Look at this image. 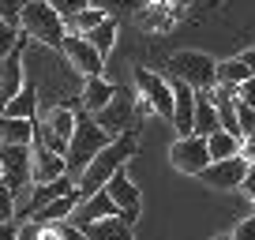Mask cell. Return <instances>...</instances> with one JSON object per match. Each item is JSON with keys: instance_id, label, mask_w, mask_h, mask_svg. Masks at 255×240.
I'll use <instances>...</instances> for the list:
<instances>
[{"instance_id": "f35d334b", "label": "cell", "mask_w": 255, "mask_h": 240, "mask_svg": "<svg viewBox=\"0 0 255 240\" xmlns=\"http://www.w3.org/2000/svg\"><path fill=\"white\" fill-rule=\"evenodd\" d=\"M0 180H4V169H0Z\"/></svg>"}, {"instance_id": "30bf717a", "label": "cell", "mask_w": 255, "mask_h": 240, "mask_svg": "<svg viewBox=\"0 0 255 240\" xmlns=\"http://www.w3.org/2000/svg\"><path fill=\"white\" fill-rule=\"evenodd\" d=\"M60 53H64V60L72 64V72H79L83 79H90V75H102V68H105V56L98 53V49L90 45L83 34H64Z\"/></svg>"}, {"instance_id": "d590c367", "label": "cell", "mask_w": 255, "mask_h": 240, "mask_svg": "<svg viewBox=\"0 0 255 240\" xmlns=\"http://www.w3.org/2000/svg\"><path fill=\"white\" fill-rule=\"evenodd\" d=\"M240 188H244V192L255 199V173H252V169H248V176H244V184H240Z\"/></svg>"}, {"instance_id": "4dcf8cb0", "label": "cell", "mask_w": 255, "mask_h": 240, "mask_svg": "<svg viewBox=\"0 0 255 240\" xmlns=\"http://www.w3.org/2000/svg\"><path fill=\"white\" fill-rule=\"evenodd\" d=\"M237 102L248 105V109H255V75H252V79H244V83L237 87Z\"/></svg>"}, {"instance_id": "8d00e7d4", "label": "cell", "mask_w": 255, "mask_h": 240, "mask_svg": "<svg viewBox=\"0 0 255 240\" xmlns=\"http://www.w3.org/2000/svg\"><path fill=\"white\" fill-rule=\"evenodd\" d=\"M120 0H90V8H102V11H109V8H117Z\"/></svg>"}, {"instance_id": "44dd1931", "label": "cell", "mask_w": 255, "mask_h": 240, "mask_svg": "<svg viewBox=\"0 0 255 240\" xmlns=\"http://www.w3.org/2000/svg\"><path fill=\"white\" fill-rule=\"evenodd\" d=\"M75 207H79V192H68V195H60V199L45 203V207H41L38 214L30 218V222H38V225H49V222H68Z\"/></svg>"}, {"instance_id": "6da1fadb", "label": "cell", "mask_w": 255, "mask_h": 240, "mask_svg": "<svg viewBox=\"0 0 255 240\" xmlns=\"http://www.w3.org/2000/svg\"><path fill=\"white\" fill-rule=\"evenodd\" d=\"M135 150H139V135H135V131L113 135L109 143H105L102 150L90 158V165L83 169L79 176H75V192H79V199H87V195L102 192L105 180H109L113 173H120V169L128 165V158H135Z\"/></svg>"}, {"instance_id": "f1b7e54d", "label": "cell", "mask_w": 255, "mask_h": 240, "mask_svg": "<svg viewBox=\"0 0 255 240\" xmlns=\"http://www.w3.org/2000/svg\"><path fill=\"white\" fill-rule=\"evenodd\" d=\"M4 222H15V195L0 184V225Z\"/></svg>"}, {"instance_id": "f546056e", "label": "cell", "mask_w": 255, "mask_h": 240, "mask_svg": "<svg viewBox=\"0 0 255 240\" xmlns=\"http://www.w3.org/2000/svg\"><path fill=\"white\" fill-rule=\"evenodd\" d=\"M19 11H23V0H0V19L8 26H19Z\"/></svg>"}, {"instance_id": "1f68e13d", "label": "cell", "mask_w": 255, "mask_h": 240, "mask_svg": "<svg viewBox=\"0 0 255 240\" xmlns=\"http://www.w3.org/2000/svg\"><path fill=\"white\" fill-rule=\"evenodd\" d=\"M233 240H255V214H248L244 222L233 229Z\"/></svg>"}, {"instance_id": "4fadbf2b", "label": "cell", "mask_w": 255, "mask_h": 240, "mask_svg": "<svg viewBox=\"0 0 255 240\" xmlns=\"http://www.w3.org/2000/svg\"><path fill=\"white\" fill-rule=\"evenodd\" d=\"M26 83V64H23V45H15L8 56H0V105L23 90Z\"/></svg>"}, {"instance_id": "83f0119b", "label": "cell", "mask_w": 255, "mask_h": 240, "mask_svg": "<svg viewBox=\"0 0 255 240\" xmlns=\"http://www.w3.org/2000/svg\"><path fill=\"white\" fill-rule=\"evenodd\" d=\"M237 124H240V139H255V109L237 102Z\"/></svg>"}, {"instance_id": "9c48e42d", "label": "cell", "mask_w": 255, "mask_h": 240, "mask_svg": "<svg viewBox=\"0 0 255 240\" xmlns=\"http://www.w3.org/2000/svg\"><path fill=\"white\" fill-rule=\"evenodd\" d=\"M169 161H173V169H176V173L199 176L203 169L210 165L207 139H203V135H176V143L169 146Z\"/></svg>"}, {"instance_id": "74e56055", "label": "cell", "mask_w": 255, "mask_h": 240, "mask_svg": "<svg viewBox=\"0 0 255 240\" xmlns=\"http://www.w3.org/2000/svg\"><path fill=\"white\" fill-rule=\"evenodd\" d=\"M214 240H233V237H214Z\"/></svg>"}, {"instance_id": "7402d4cb", "label": "cell", "mask_w": 255, "mask_h": 240, "mask_svg": "<svg viewBox=\"0 0 255 240\" xmlns=\"http://www.w3.org/2000/svg\"><path fill=\"white\" fill-rule=\"evenodd\" d=\"M0 143H11V146H30V143H34V120L0 117Z\"/></svg>"}, {"instance_id": "ffe728a7", "label": "cell", "mask_w": 255, "mask_h": 240, "mask_svg": "<svg viewBox=\"0 0 255 240\" xmlns=\"http://www.w3.org/2000/svg\"><path fill=\"white\" fill-rule=\"evenodd\" d=\"M218 131V113H214V102H210L207 90H195V117H191V135H214Z\"/></svg>"}, {"instance_id": "d6a6232c", "label": "cell", "mask_w": 255, "mask_h": 240, "mask_svg": "<svg viewBox=\"0 0 255 240\" xmlns=\"http://www.w3.org/2000/svg\"><path fill=\"white\" fill-rule=\"evenodd\" d=\"M15 240H38V222H23L15 233Z\"/></svg>"}, {"instance_id": "4316f807", "label": "cell", "mask_w": 255, "mask_h": 240, "mask_svg": "<svg viewBox=\"0 0 255 240\" xmlns=\"http://www.w3.org/2000/svg\"><path fill=\"white\" fill-rule=\"evenodd\" d=\"M45 4H49V8H53L60 19H64V23H68L72 15H79L83 8H90V0H45Z\"/></svg>"}, {"instance_id": "9a60e30c", "label": "cell", "mask_w": 255, "mask_h": 240, "mask_svg": "<svg viewBox=\"0 0 255 240\" xmlns=\"http://www.w3.org/2000/svg\"><path fill=\"white\" fill-rule=\"evenodd\" d=\"M30 173H34V184H45V180H56V176H68L64 154H53L49 146L30 143Z\"/></svg>"}, {"instance_id": "d6986e66", "label": "cell", "mask_w": 255, "mask_h": 240, "mask_svg": "<svg viewBox=\"0 0 255 240\" xmlns=\"http://www.w3.org/2000/svg\"><path fill=\"white\" fill-rule=\"evenodd\" d=\"M0 117H15V120H38V87L34 83H23L11 102L0 105Z\"/></svg>"}, {"instance_id": "d4e9b609", "label": "cell", "mask_w": 255, "mask_h": 240, "mask_svg": "<svg viewBox=\"0 0 255 240\" xmlns=\"http://www.w3.org/2000/svg\"><path fill=\"white\" fill-rule=\"evenodd\" d=\"M218 83H222V87H240V83L244 79H252V72H248L244 68V60H240V56H229V60H218Z\"/></svg>"}, {"instance_id": "ba28073f", "label": "cell", "mask_w": 255, "mask_h": 240, "mask_svg": "<svg viewBox=\"0 0 255 240\" xmlns=\"http://www.w3.org/2000/svg\"><path fill=\"white\" fill-rule=\"evenodd\" d=\"M135 102H139V98H135V90L117 87V90H113V98H109V105L94 113L98 128H105L109 135H124V131H128V124H131V117H135Z\"/></svg>"}, {"instance_id": "ab89813d", "label": "cell", "mask_w": 255, "mask_h": 240, "mask_svg": "<svg viewBox=\"0 0 255 240\" xmlns=\"http://www.w3.org/2000/svg\"><path fill=\"white\" fill-rule=\"evenodd\" d=\"M252 173H255V161H252Z\"/></svg>"}, {"instance_id": "3957f363", "label": "cell", "mask_w": 255, "mask_h": 240, "mask_svg": "<svg viewBox=\"0 0 255 240\" xmlns=\"http://www.w3.org/2000/svg\"><path fill=\"white\" fill-rule=\"evenodd\" d=\"M19 30L26 34V41L45 49H60L64 41V19L49 8L45 0H23V11H19Z\"/></svg>"}, {"instance_id": "7a4b0ae2", "label": "cell", "mask_w": 255, "mask_h": 240, "mask_svg": "<svg viewBox=\"0 0 255 240\" xmlns=\"http://www.w3.org/2000/svg\"><path fill=\"white\" fill-rule=\"evenodd\" d=\"M109 139H113V135H109L105 128H98V120L90 117V113H75V131H72V139H68V150H64L68 176L75 180V176L90 165V158H94V154L102 150Z\"/></svg>"}, {"instance_id": "e575fe53", "label": "cell", "mask_w": 255, "mask_h": 240, "mask_svg": "<svg viewBox=\"0 0 255 240\" xmlns=\"http://www.w3.org/2000/svg\"><path fill=\"white\" fill-rule=\"evenodd\" d=\"M237 56L244 60V68H248V72L255 75V49H244V53H237Z\"/></svg>"}, {"instance_id": "52a82bcc", "label": "cell", "mask_w": 255, "mask_h": 240, "mask_svg": "<svg viewBox=\"0 0 255 240\" xmlns=\"http://www.w3.org/2000/svg\"><path fill=\"white\" fill-rule=\"evenodd\" d=\"M0 169H4V180L0 184L8 188L11 195H26L34 188V173H30V146H11L0 143Z\"/></svg>"}, {"instance_id": "2e32d148", "label": "cell", "mask_w": 255, "mask_h": 240, "mask_svg": "<svg viewBox=\"0 0 255 240\" xmlns=\"http://www.w3.org/2000/svg\"><path fill=\"white\" fill-rule=\"evenodd\" d=\"M120 210H117V203L105 195V188L102 192H94V195H87V199H79V207L72 210V225H87V222H102V218H117Z\"/></svg>"}, {"instance_id": "cb8c5ba5", "label": "cell", "mask_w": 255, "mask_h": 240, "mask_svg": "<svg viewBox=\"0 0 255 240\" xmlns=\"http://www.w3.org/2000/svg\"><path fill=\"white\" fill-rule=\"evenodd\" d=\"M83 38H87V41H90V45H94L102 56H109V53H113V45H117V19L109 15L105 23H98L94 30H87Z\"/></svg>"}, {"instance_id": "5bb4252c", "label": "cell", "mask_w": 255, "mask_h": 240, "mask_svg": "<svg viewBox=\"0 0 255 240\" xmlns=\"http://www.w3.org/2000/svg\"><path fill=\"white\" fill-rule=\"evenodd\" d=\"M68 192H75V180H72V176H56V180H45V184H34V188H30V203L19 210V218H26V222H30V218L38 214L45 203L60 199V195H68Z\"/></svg>"}, {"instance_id": "e0dca14e", "label": "cell", "mask_w": 255, "mask_h": 240, "mask_svg": "<svg viewBox=\"0 0 255 240\" xmlns=\"http://www.w3.org/2000/svg\"><path fill=\"white\" fill-rule=\"evenodd\" d=\"M83 237L87 240H135V233H131V225L124 222V218H102V222H87L79 225Z\"/></svg>"}, {"instance_id": "8992f818", "label": "cell", "mask_w": 255, "mask_h": 240, "mask_svg": "<svg viewBox=\"0 0 255 240\" xmlns=\"http://www.w3.org/2000/svg\"><path fill=\"white\" fill-rule=\"evenodd\" d=\"M72 131H75V109L72 105H53V109L45 113V120H34V143H41V146H49L53 154H64L68 150V139H72Z\"/></svg>"}, {"instance_id": "484cf974", "label": "cell", "mask_w": 255, "mask_h": 240, "mask_svg": "<svg viewBox=\"0 0 255 240\" xmlns=\"http://www.w3.org/2000/svg\"><path fill=\"white\" fill-rule=\"evenodd\" d=\"M109 19V11H102V8H83L79 15H72L68 23H64V30L68 34H87V30H94L98 23H105Z\"/></svg>"}, {"instance_id": "5b68a950", "label": "cell", "mask_w": 255, "mask_h": 240, "mask_svg": "<svg viewBox=\"0 0 255 240\" xmlns=\"http://www.w3.org/2000/svg\"><path fill=\"white\" fill-rule=\"evenodd\" d=\"M135 98H139L135 102L139 113H158L165 120L173 113V83L150 68H135Z\"/></svg>"}, {"instance_id": "ac0fdd59", "label": "cell", "mask_w": 255, "mask_h": 240, "mask_svg": "<svg viewBox=\"0 0 255 240\" xmlns=\"http://www.w3.org/2000/svg\"><path fill=\"white\" fill-rule=\"evenodd\" d=\"M113 83L109 79H102V75H90V79H83V90H79V102H83V113H90L94 117L98 109H105L109 105V98H113Z\"/></svg>"}, {"instance_id": "8fae6325", "label": "cell", "mask_w": 255, "mask_h": 240, "mask_svg": "<svg viewBox=\"0 0 255 240\" xmlns=\"http://www.w3.org/2000/svg\"><path fill=\"white\" fill-rule=\"evenodd\" d=\"M105 195L117 203L120 218H124L128 225H135V222H139V210H143V195H139V188L128 180L124 169H120V173H113L109 180H105Z\"/></svg>"}, {"instance_id": "277c9868", "label": "cell", "mask_w": 255, "mask_h": 240, "mask_svg": "<svg viewBox=\"0 0 255 240\" xmlns=\"http://www.w3.org/2000/svg\"><path fill=\"white\" fill-rule=\"evenodd\" d=\"M169 72H173V79L188 83L191 90H210L218 83V60L207 53H199V49H180V53L169 56Z\"/></svg>"}, {"instance_id": "7c38bea8", "label": "cell", "mask_w": 255, "mask_h": 240, "mask_svg": "<svg viewBox=\"0 0 255 240\" xmlns=\"http://www.w3.org/2000/svg\"><path fill=\"white\" fill-rule=\"evenodd\" d=\"M248 169H252V165L237 154V158H225V161H210V165L199 173V180H203V184H210V188H222V192H233V188L244 184Z\"/></svg>"}, {"instance_id": "603a6c76", "label": "cell", "mask_w": 255, "mask_h": 240, "mask_svg": "<svg viewBox=\"0 0 255 240\" xmlns=\"http://www.w3.org/2000/svg\"><path fill=\"white\" fill-rule=\"evenodd\" d=\"M207 154H210V161L237 158V154H240V135H229V131L218 128L214 135H207Z\"/></svg>"}, {"instance_id": "836d02e7", "label": "cell", "mask_w": 255, "mask_h": 240, "mask_svg": "<svg viewBox=\"0 0 255 240\" xmlns=\"http://www.w3.org/2000/svg\"><path fill=\"white\" fill-rule=\"evenodd\" d=\"M15 233H19L15 222H4V225H0V240H15Z\"/></svg>"}]
</instances>
